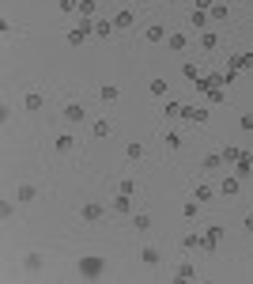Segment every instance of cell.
I'll use <instances>...</instances> for the list:
<instances>
[{
    "mask_svg": "<svg viewBox=\"0 0 253 284\" xmlns=\"http://www.w3.org/2000/svg\"><path fill=\"white\" fill-rule=\"evenodd\" d=\"M57 8H61V12H64V15H72V12H76V0H61Z\"/></svg>",
    "mask_w": 253,
    "mask_h": 284,
    "instance_id": "60d3db41",
    "label": "cell"
},
{
    "mask_svg": "<svg viewBox=\"0 0 253 284\" xmlns=\"http://www.w3.org/2000/svg\"><path fill=\"white\" fill-rule=\"evenodd\" d=\"M23 265H27V273H38V269H42V254H27Z\"/></svg>",
    "mask_w": 253,
    "mask_h": 284,
    "instance_id": "d6a6232c",
    "label": "cell"
},
{
    "mask_svg": "<svg viewBox=\"0 0 253 284\" xmlns=\"http://www.w3.org/2000/svg\"><path fill=\"white\" fill-rule=\"evenodd\" d=\"M87 34H95V19H91V15H84V19H80V27L68 30V46H76V49H80V46L87 42Z\"/></svg>",
    "mask_w": 253,
    "mask_h": 284,
    "instance_id": "7a4b0ae2",
    "label": "cell"
},
{
    "mask_svg": "<svg viewBox=\"0 0 253 284\" xmlns=\"http://www.w3.org/2000/svg\"><path fill=\"white\" fill-rule=\"evenodd\" d=\"M140 156H144V144H136V141H132V144H125V159H132V163H136Z\"/></svg>",
    "mask_w": 253,
    "mask_h": 284,
    "instance_id": "4dcf8cb0",
    "label": "cell"
},
{
    "mask_svg": "<svg viewBox=\"0 0 253 284\" xmlns=\"http://www.w3.org/2000/svg\"><path fill=\"white\" fill-rule=\"evenodd\" d=\"M113 209H117V213H128V209H132V197H128V193H117V197H113Z\"/></svg>",
    "mask_w": 253,
    "mask_h": 284,
    "instance_id": "83f0119b",
    "label": "cell"
},
{
    "mask_svg": "<svg viewBox=\"0 0 253 284\" xmlns=\"http://www.w3.org/2000/svg\"><path fill=\"white\" fill-rule=\"evenodd\" d=\"M238 125H242V133H253V114H242Z\"/></svg>",
    "mask_w": 253,
    "mask_h": 284,
    "instance_id": "ab89813d",
    "label": "cell"
},
{
    "mask_svg": "<svg viewBox=\"0 0 253 284\" xmlns=\"http://www.w3.org/2000/svg\"><path fill=\"white\" fill-rule=\"evenodd\" d=\"M174 277H178V281H197V269H193V265H189V261H182V265H178V273H174Z\"/></svg>",
    "mask_w": 253,
    "mask_h": 284,
    "instance_id": "44dd1931",
    "label": "cell"
},
{
    "mask_svg": "<svg viewBox=\"0 0 253 284\" xmlns=\"http://www.w3.org/2000/svg\"><path fill=\"white\" fill-rule=\"evenodd\" d=\"M167 118H182V102H167Z\"/></svg>",
    "mask_w": 253,
    "mask_h": 284,
    "instance_id": "f35d334b",
    "label": "cell"
},
{
    "mask_svg": "<svg viewBox=\"0 0 253 284\" xmlns=\"http://www.w3.org/2000/svg\"><path fill=\"white\" fill-rule=\"evenodd\" d=\"M155 4H167V0H155Z\"/></svg>",
    "mask_w": 253,
    "mask_h": 284,
    "instance_id": "f6af8a7d",
    "label": "cell"
},
{
    "mask_svg": "<svg viewBox=\"0 0 253 284\" xmlns=\"http://www.w3.org/2000/svg\"><path fill=\"white\" fill-rule=\"evenodd\" d=\"M182 216H185V220H197V216H200V201L197 197L185 201V205H182Z\"/></svg>",
    "mask_w": 253,
    "mask_h": 284,
    "instance_id": "2e32d148",
    "label": "cell"
},
{
    "mask_svg": "<svg viewBox=\"0 0 253 284\" xmlns=\"http://www.w3.org/2000/svg\"><path fill=\"white\" fill-rule=\"evenodd\" d=\"M159 258H163V254H159L155 246H144V250H140V261H144V265H159Z\"/></svg>",
    "mask_w": 253,
    "mask_h": 284,
    "instance_id": "ac0fdd59",
    "label": "cell"
},
{
    "mask_svg": "<svg viewBox=\"0 0 253 284\" xmlns=\"http://www.w3.org/2000/svg\"><path fill=\"white\" fill-rule=\"evenodd\" d=\"M200 46H204V49H215V46H219V34H215V30H204V34H200Z\"/></svg>",
    "mask_w": 253,
    "mask_h": 284,
    "instance_id": "484cf974",
    "label": "cell"
},
{
    "mask_svg": "<svg viewBox=\"0 0 253 284\" xmlns=\"http://www.w3.org/2000/svg\"><path fill=\"white\" fill-rule=\"evenodd\" d=\"M113 30H117V27H113V19H99V23H95V34H99V38H110Z\"/></svg>",
    "mask_w": 253,
    "mask_h": 284,
    "instance_id": "d6986e66",
    "label": "cell"
},
{
    "mask_svg": "<svg viewBox=\"0 0 253 284\" xmlns=\"http://www.w3.org/2000/svg\"><path fill=\"white\" fill-rule=\"evenodd\" d=\"M189 19H193V27H197V30H204V27L211 23V15L204 12V8H193V15H189Z\"/></svg>",
    "mask_w": 253,
    "mask_h": 284,
    "instance_id": "4fadbf2b",
    "label": "cell"
},
{
    "mask_svg": "<svg viewBox=\"0 0 253 284\" xmlns=\"http://www.w3.org/2000/svg\"><path fill=\"white\" fill-rule=\"evenodd\" d=\"M132 19H136V15H132V8H121V12L113 15V27L125 30V27H132Z\"/></svg>",
    "mask_w": 253,
    "mask_h": 284,
    "instance_id": "30bf717a",
    "label": "cell"
},
{
    "mask_svg": "<svg viewBox=\"0 0 253 284\" xmlns=\"http://www.w3.org/2000/svg\"><path fill=\"white\" fill-rule=\"evenodd\" d=\"M242 227H246V231L253 235V216H246V220H242Z\"/></svg>",
    "mask_w": 253,
    "mask_h": 284,
    "instance_id": "ee69618b",
    "label": "cell"
},
{
    "mask_svg": "<svg viewBox=\"0 0 253 284\" xmlns=\"http://www.w3.org/2000/svg\"><path fill=\"white\" fill-rule=\"evenodd\" d=\"M250 57H253V49H250Z\"/></svg>",
    "mask_w": 253,
    "mask_h": 284,
    "instance_id": "bcb514c9",
    "label": "cell"
},
{
    "mask_svg": "<svg viewBox=\"0 0 253 284\" xmlns=\"http://www.w3.org/2000/svg\"><path fill=\"white\" fill-rule=\"evenodd\" d=\"M182 246H185V250H197V246H204V235L193 231V235H185V239H182Z\"/></svg>",
    "mask_w": 253,
    "mask_h": 284,
    "instance_id": "f546056e",
    "label": "cell"
},
{
    "mask_svg": "<svg viewBox=\"0 0 253 284\" xmlns=\"http://www.w3.org/2000/svg\"><path fill=\"white\" fill-rule=\"evenodd\" d=\"M91 133H95V137H110V133H113V121H106V118H102V121H95V125H91Z\"/></svg>",
    "mask_w": 253,
    "mask_h": 284,
    "instance_id": "603a6c76",
    "label": "cell"
},
{
    "mask_svg": "<svg viewBox=\"0 0 253 284\" xmlns=\"http://www.w3.org/2000/svg\"><path fill=\"white\" fill-rule=\"evenodd\" d=\"M144 38H148V42H155V46L167 42V27H163V23H151V27L144 30Z\"/></svg>",
    "mask_w": 253,
    "mask_h": 284,
    "instance_id": "52a82bcc",
    "label": "cell"
},
{
    "mask_svg": "<svg viewBox=\"0 0 253 284\" xmlns=\"http://www.w3.org/2000/svg\"><path fill=\"white\" fill-rule=\"evenodd\" d=\"M193 197H197L200 205H204V201H211V197H215V189H211V186H204V182H197V186H193Z\"/></svg>",
    "mask_w": 253,
    "mask_h": 284,
    "instance_id": "5bb4252c",
    "label": "cell"
},
{
    "mask_svg": "<svg viewBox=\"0 0 253 284\" xmlns=\"http://www.w3.org/2000/svg\"><path fill=\"white\" fill-rule=\"evenodd\" d=\"M238 189H242V178H238V174H227L223 182H219V193H223V197H238Z\"/></svg>",
    "mask_w": 253,
    "mask_h": 284,
    "instance_id": "3957f363",
    "label": "cell"
},
{
    "mask_svg": "<svg viewBox=\"0 0 253 284\" xmlns=\"http://www.w3.org/2000/svg\"><path fill=\"white\" fill-rule=\"evenodd\" d=\"M42 102H45L42 91H27V95H23V106H27V110H42Z\"/></svg>",
    "mask_w": 253,
    "mask_h": 284,
    "instance_id": "9c48e42d",
    "label": "cell"
},
{
    "mask_svg": "<svg viewBox=\"0 0 253 284\" xmlns=\"http://www.w3.org/2000/svg\"><path fill=\"white\" fill-rule=\"evenodd\" d=\"M250 170H253V152H246V148H242V156H238V178H246Z\"/></svg>",
    "mask_w": 253,
    "mask_h": 284,
    "instance_id": "8fae6325",
    "label": "cell"
},
{
    "mask_svg": "<svg viewBox=\"0 0 253 284\" xmlns=\"http://www.w3.org/2000/svg\"><path fill=\"white\" fill-rule=\"evenodd\" d=\"M148 91H151L155 99H163V95H167L170 87H167V80H159V76H155V80H151V87H148Z\"/></svg>",
    "mask_w": 253,
    "mask_h": 284,
    "instance_id": "d4e9b609",
    "label": "cell"
},
{
    "mask_svg": "<svg viewBox=\"0 0 253 284\" xmlns=\"http://www.w3.org/2000/svg\"><path fill=\"white\" fill-rule=\"evenodd\" d=\"M132 224H136V231H148V227H151V216H148V213H136V216H132Z\"/></svg>",
    "mask_w": 253,
    "mask_h": 284,
    "instance_id": "1f68e13d",
    "label": "cell"
},
{
    "mask_svg": "<svg viewBox=\"0 0 253 284\" xmlns=\"http://www.w3.org/2000/svg\"><path fill=\"white\" fill-rule=\"evenodd\" d=\"M12 216H15V205H12V201H4V205H0V220H12Z\"/></svg>",
    "mask_w": 253,
    "mask_h": 284,
    "instance_id": "8d00e7d4",
    "label": "cell"
},
{
    "mask_svg": "<svg viewBox=\"0 0 253 284\" xmlns=\"http://www.w3.org/2000/svg\"><path fill=\"white\" fill-rule=\"evenodd\" d=\"M167 46L174 49V53H182L185 46H189V34H167Z\"/></svg>",
    "mask_w": 253,
    "mask_h": 284,
    "instance_id": "7c38bea8",
    "label": "cell"
},
{
    "mask_svg": "<svg viewBox=\"0 0 253 284\" xmlns=\"http://www.w3.org/2000/svg\"><path fill=\"white\" fill-rule=\"evenodd\" d=\"M208 102H211V106H219V102H227V91H223V84L208 87Z\"/></svg>",
    "mask_w": 253,
    "mask_h": 284,
    "instance_id": "e0dca14e",
    "label": "cell"
},
{
    "mask_svg": "<svg viewBox=\"0 0 253 284\" xmlns=\"http://www.w3.org/2000/svg\"><path fill=\"white\" fill-rule=\"evenodd\" d=\"M102 216H106V209H102V205H95V201H91V205H84V209H80V220H87V224H99Z\"/></svg>",
    "mask_w": 253,
    "mask_h": 284,
    "instance_id": "277c9868",
    "label": "cell"
},
{
    "mask_svg": "<svg viewBox=\"0 0 253 284\" xmlns=\"http://www.w3.org/2000/svg\"><path fill=\"white\" fill-rule=\"evenodd\" d=\"M76 273H80L84 281H99L102 273H106V258H99V254L80 258V261H76Z\"/></svg>",
    "mask_w": 253,
    "mask_h": 284,
    "instance_id": "6da1fadb",
    "label": "cell"
},
{
    "mask_svg": "<svg viewBox=\"0 0 253 284\" xmlns=\"http://www.w3.org/2000/svg\"><path fill=\"white\" fill-rule=\"evenodd\" d=\"M219 76H223V87H227V84H234V76H238V72H234V69H223Z\"/></svg>",
    "mask_w": 253,
    "mask_h": 284,
    "instance_id": "b9f144b4",
    "label": "cell"
},
{
    "mask_svg": "<svg viewBox=\"0 0 253 284\" xmlns=\"http://www.w3.org/2000/svg\"><path fill=\"white\" fill-rule=\"evenodd\" d=\"M117 193H128V197H132V193H136V182H132V178H121V182H117Z\"/></svg>",
    "mask_w": 253,
    "mask_h": 284,
    "instance_id": "836d02e7",
    "label": "cell"
},
{
    "mask_svg": "<svg viewBox=\"0 0 253 284\" xmlns=\"http://www.w3.org/2000/svg\"><path fill=\"white\" fill-rule=\"evenodd\" d=\"M242 148H223V163H238Z\"/></svg>",
    "mask_w": 253,
    "mask_h": 284,
    "instance_id": "e575fe53",
    "label": "cell"
},
{
    "mask_svg": "<svg viewBox=\"0 0 253 284\" xmlns=\"http://www.w3.org/2000/svg\"><path fill=\"white\" fill-rule=\"evenodd\" d=\"M182 76L185 80H200V69L197 65H182Z\"/></svg>",
    "mask_w": 253,
    "mask_h": 284,
    "instance_id": "d590c367",
    "label": "cell"
},
{
    "mask_svg": "<svg viewBox=\"0 0 253 284\" xmlns=\"http://www.w3.org/2000/svg\"><path fill=\"white\" fill-rule=\"evenodd\" d=\"M57 152H61V156H68V152H76V137H72V133H61V137H57V144H53Z\"/></svg>",
    "mask_w": 253,
    "mask_h": 284,
    "instance_id": "ba28073f",
    "label": "cell"
},
{
    "mask_svg": "<svg viewBox=\"0 0 253 284\" xmlns=\"http://www.w3.org/2000/svg\"><path fill=\"white\" fill-rule=\"evenodd\" d=\"M211 4H215V0H197V4H193V8H204V12H208Z\"/></svg>",
    "mask_w": 253,
    "mask_h": 284,
    "instance_id": "7bdbcfd3",
    "label": "cell"
},
{
    "mask_svg": "<svg viewBox=\"0 0 253 284\" xmlns=\"http://www.w3.org/2000/svg\"><path fill=\"white\" fill-rule=\"evenodd\" d=\"M95 4L99 0H80V15H95Z\"/></svg>",
    "mask_w": 253,
    "mask_h": 284,
    "instance_id": "74e56055",
    "label": "cell"
},
{
    "mask_svg": "<svg viewBox=\"0 0 253 284\" xmlns=\"http://www.w3.org/2000/svg\"><path fill=\"white\" fill-rule=\"evenodd\" d=\"M163 144H167V152H178V148H182V133H167Z\"/></svg>",
    "mask_w": 253,
    "mask_h": 284,
    "instance_id": "4316f807",
    "label": "cell"
},
{
    "mask_svg": "<svg viewBox=\"0 0 253 284\" xmlns=\"http://www.w3.org/2000/svg\"><path fill=\"white\" fill-rule=\"evenodd\" d=\"M208 15H211V23H223V19H227V4H211Z\"/></svg>",
    "mask_w": 253,
    "mask_h": 284,
    "instance_id": "f1b7e54d",
    "label": "cell"
},
{
    "mask_svg": "<svg viewBox=\"0 0 253 284\" xmlns=\"http://www.w3.org/2000/svg\"><path fill=\"white\" fill-rule=\"evenodd\" d=\"M84 118H87L84 102H68V106H64V121H68V125H76V121H84Z\"/></svg>",
    "mask_w": 253,
    "mask_h": 284,
    "instance_id": "5b68a950",
    "label": "cell"
},
{
    "mask_svg": "<svg viewBox=\"0 0 253 284\" xmlns=\"http://www.w3.org/2000/svg\"><path fill=\"white\" fill-rule=\"evenodd\" d=\"M15 197H19V201H34V197H38V189H34L30 182H23L19 189H15Z\"/></svg>",
    "mask_w": 253,
    "mask_h": 284,
    "instance_id": "7402d4cb",
    "label": "cell"
},
{
    "mask_svg": "<svg viewBox=\"0 0 253 284\" xmlns=\"http://www.w3.org/2000/svg\"><path fill=\"white\" fill-rule=\"evenodd\" d=\"M227 69L246 72V69H253V57H250V53H234V57H227Z\"/></svg>",
    "mask_w": 253,
    "mask_h": 284,
    "instance_id": "8992f818",
    "label": "cell"
},
{
    "mask_svg": "<svg viewBox=\"0 0 253 284\" xmlns=\"http://www.w3.org/2000/svg\"><path fill=\"white\" fill-rule=\"evenodd\" d=\"M223 167V152H211V156H204V170H219Z\"/></svg>",
    "mask_w": 253,
    "mask_h": 284,
    "instance_id": "cb8c5ba5",
    "label": "cell"
},
{
    "mask_svg": "<svg viewBox=\"0 0 253 284\" xmlns=\"http://www.w3.org/2000/svg\"><path fill=\"white\" fill-rule=\"evenodd\" d=\"M219 239H223V227H208V235H204V250H211Z\"/></svg>",
    "mask_w": 253,
    "mask_h": 284,
    "instance_id": "ffe728a7",
    "label": "cell"
},
{
    "mask_svg": "<svg viewBox=\"0 0 253 284\" xmlns=\"http://www.w3.org/2000/svg\"><path fill=\"white\" fill-rule=\"evenodd\" d=\"M117 95H121V87H117V84H102V87H99V99H102V102H113Z\"/></svg>",
    "mask_w": 253,
    "mask_h": 284,
    "instance_id": "9a60e30c",
    "label": "cell"
}]
</instances>
